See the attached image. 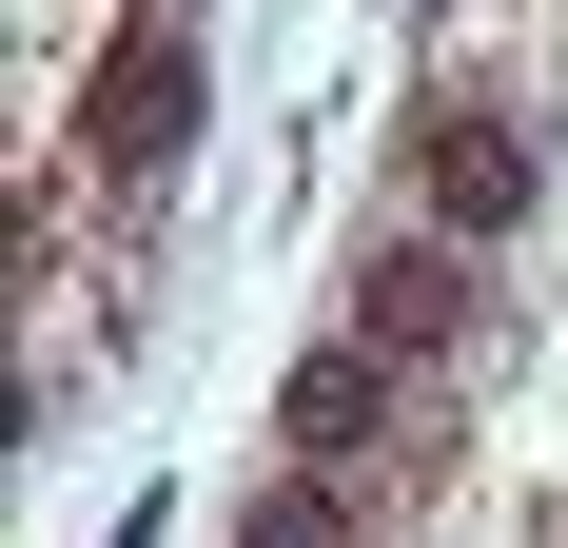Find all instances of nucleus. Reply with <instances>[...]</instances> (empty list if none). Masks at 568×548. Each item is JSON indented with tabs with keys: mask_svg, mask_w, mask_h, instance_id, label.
<instances>
[{
	"mask_svg": "<svg viewBox=\"0 0 568 548\" xmlns=\"http://www.w3.org/2000/svg\"><path fill=\"white\" fill-rule=\"evenodd\" d=\"M412 196H432V235H529V196H549V138L529 118H490V99H452V118H412Z\"/></svg>",
	"mask_w": 568,
	"mask_h": 548,
	"instance_id": "3",
	"label": "nucleus"
},
{
	"mask_svg": "<svg viewBox=\"0 0 568 548\" xmlns=\"http://www.w3.org/2000/svg\"><path fill=\"white\" fill-rule=\"evenodd\" d=\"M216 118V59H196V0H138L99 59H79V158L99 176H176Z\"/></svg>",
	"mask_w": 568,
	"mask_h": 548,
	"instance_id": "1",
	"label": "nucleus"
},
{
	"mask_svg": "<svg viewBox=\"0 0 568 548\" xmlns=\"http://www.w3.org/2000/svg\"><path fill=\"white\" fill-rule=\"evenodd\" d=\"M353 333H373L393 373L470 353V235H373V255H353Z\"/></svg>",
	"mask_w": 568,
	"mask_h": 548,
	"instance_id": "4",
	"label": "nucleus"
},
{
	"mask_svg": "<svg viewBox=\"0 0 568 548\" xmlns=\"http://www.w3.org/2000/svg\"><path fill=\"white\" fill-rule=\"evenodd\" d=\"M235 548H353V470H255V490H235Z\"/></svg>",
	"mask_w": 568,
	"mask_h": 548,
	"instance_id": "5",
	"label": "nucleus"
},
{
	"mask_svg": "<svg viewBox=\"0 0 568 548\" xmlns=\"http://www.w3.org/2000/svg\"><path fill=\"white\" fill-rule=\"evenodd\" d=\"M275 450H294V470H353V490H373V470L412 450V373L373 353V333L294 353V373H275Z\"/></svg>",
	"mask_w": 568,
	"mask_h": 548,
	"instance_id": "2",
	"label": "nucleus"
}]
</instances>
